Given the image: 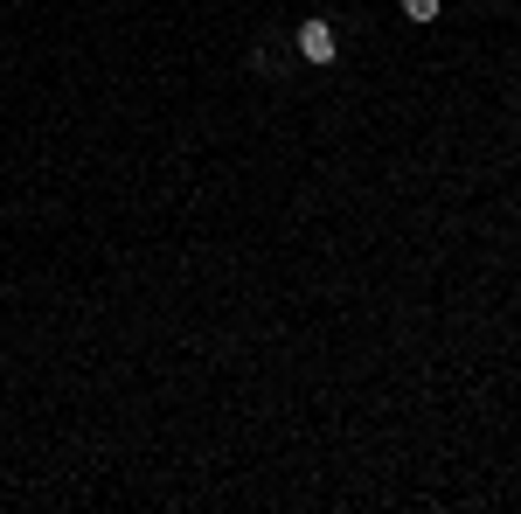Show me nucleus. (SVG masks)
<instances>
[{
  "mask_svg": "<svg viewBox=\"0 0 521 514\" xmlns=\"http://www.w3.org/2000/svg\"><path fill=\"white\" fill-rule=\"evenodd\" d=\"M299 56L306 63H334V28L327 21H299Z\"/></svg>",
  "mask_w": 521,
  "mask_h": 514,
  "instance_id": "nucleus-1",
  "label": "nucleus"
},
{
  "mask_svg": "<svg viewBox=\"0 0 521 514\" xmlns=\"http://www.w3.org/2000/svg\"><path fill=\"white\" fill-rule=\"evenodd\" d=\"M445 0H403V21H438Z\"/></svg>",
  "mask_w": 521,
  "mask_h": 514,
  "instance_id": "nucleus-2",
  "label": "nucleus"
}]
</instances>
